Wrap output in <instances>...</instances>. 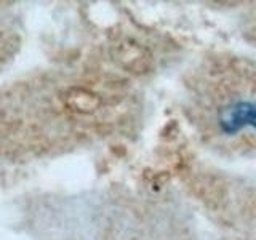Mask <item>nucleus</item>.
<instances>
[{
	"instance_id": "1",
	"label": "nucleus",
	"mask_w": 256,
	"mask_h": 240,
	"mask_svg": "<svg viewBox=\"0 0 256 240\" xmlns=\"http://www.w3.org/2000/svg\"><path fill=\"white\" fill-rule=\"evenodd\" d=\"M220 124L226 133H236L245 125H250L256 130V104L238 102L222 110Z\"/></svg>"
}]
</instances>
